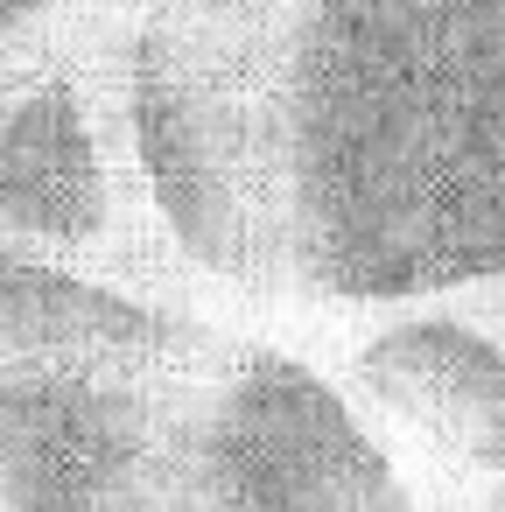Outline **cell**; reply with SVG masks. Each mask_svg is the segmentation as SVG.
<instances>
[{"label": "cell", "instance_id": "obj_1", "mask_svg": "<svg viewBox=\"0 0 505 512\" xmlns=\"http://www.w3.org/2000/svg\"><path fill=\"white\" fill-rule=\"evenodd\" d=\"M127 141L190 302L498 288L505 0H134Z\"/></svg>", "mask_w": 505, "mask_h": 512}, {"label": "cell", "instance_id": "obj_5", "mask_svg": "<svg viewBox=\"0 0 505 512\" xmlns=\"http://www.w3.org/2000/svg\"><path fill=\"white\" fill-rule=\"evenodd\" d=\"M43 8H50V0H0V50H8V43H15Z\"/></svg>", "mask_w": 505, "mask_h": 512}, {"label": "cell", "instance_id": "obj_4", "mask_svg": "<svg viewBox=\"0 0 505 512\" xmlns=\"http://www.w3.org/2000/svg\"><path fill=\"white\" fill-rule=\"evenodd\" d=\"M337 393L428 463L505 484V337L456 295L379 309L351 337Z\"/></svg>", "mask_w": 505, "mask_h": 512}, {"label": "cell", "instance_id": "obj_6", "mask_svg": "<svg viewBox=\"0 0 505 512\" xmlns=\"http://www.w3.org/2000/svg\"><path fill=\"white\" fill-rule=\"evenodd\" d=\"M400 512H421V505H400Z\"/></svg>", "mask_w": 505, "mask_h": 512}, {"label": "cell", "instance_id": "obj_2", "mask_svg": "<svg viewBox=\"0 0 505 512\" xmlns=\"http://www.w3.org/2000/svg\"><path fill=\"white\" fill-rule=\"evenodd\" d=\"M211 337L190 302L0 253V512H162Z\"/></svg>", "mask_w": 505, "mask_h": 512}, {"label": "cell", "instance_id": "obj_3", "mask_svg": "<svg viewBox=\"0 0 505 512\" xmlns=\"http://www.w3.org/2000/svg\"><path fill=\"white\" fill-rule=\"evenodd\" d=\"M127 36L134 0H50L0 50V253L190 302L127 141Z\"/></svg>", "mask_w": 505, "mask_h": 512}]
</instances>
